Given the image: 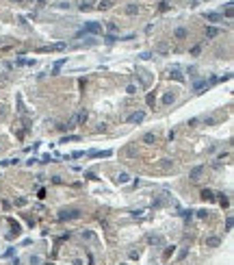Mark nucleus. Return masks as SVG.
Instances as JSON below:
<instances>
[{
    "instance_id": "f257e3e1",
    "label": "nucleus",
    "mask_w": 234,
    "mask_h": 265,
    "mask_svg": "<svg viewBox=\"0 0 234 265\" xmlns=\"http://www.w3.org/2000/svg\"><path fill=\"white\" fill-rule=\"evenodd\" d=\"M85 33H91V35L102 33V24H100V22H87V24H85Z\"/></svg>"
},
{
    "instance_id": "f03ea898",
    "label": "nucleus",
    "mask_w": 234,
    "mask_h": 265,
    "mask_svg": "<svg viewBox=\"0 0 234 265\" xmlns=\"http://www.w3.org/2000/svg\"><path fill=\"white\" fill-rule=\"evenodd\" d=\"M145 120V111H137V113H132L130 118H128V122H132V124H139Z\"/></svg>"
},
{
    "instance_id": "7ed1b4c3",
    "label": "nucleus",
    "mask_w": 234,
    "mask_h": 265,
    "mask_svg": "<svg viewBox=\"0 0 234 265\" xmlns=\"http://www.w3.org/2000/svg\"><path fill=\"white\" fill-rule=\"evenodd\" d=\"M65 48V44L61 42V44H52V46H44V48H39L41 52H52V50H63Z\"/></svg>"
},
{
    "instance_id": "20e7f679",
    "label": "nucleus",
    "mask_w": 234,
    "mask_h": 265,
    "mask_svg": "<svg viewBox=\"0 0 234 265\" xmlns=\"http://www.w3.org/2000/svg\"><path fill=\"white\" fill-rule=\"evenodd\" d=\"M204 18H206V22H221V20H223L219 13H206Z\"/></svg>"
},
{
    "instance_id": "39448f33",
    "label": "nucleus",
    "mask_w": 234,
    "mask_h": 265,
    "mask_svg": "<svg viewBox=\"0 0 234 265\" xmlns=\"http://www.w3.org/2000/svg\"><path fill=\"white\" fill-rule=\"evenodd\" d=\"M217 35H219V28H215V26H208V28H206V37H208V39H210V37H217Z\"/></svg>"
},
{
    "instance_id": "423d86ee",
    "label": "nucleus",
    "mask_w": 234,
    "mask_h": 265,
    "mask_svg": "<svg viewBox=\"0 0 234 265\" xmlns=\"http://www.w3.org/2000/svg\"><path fill=\"white\" fill-rule=\"evenodd\" d=\"M174 35H176V39H184L187 37V28H176Z\"/></svg>"
},
{
    "instance_id": "0eeeda50",
    "label": "nucleus",
    "mask_w": 234,
    "mask_h": 265,
    "mask_svg": "<svg viewBox=\"0 0 234 265\" xmlns=\"http://www.w3.org/2000/svg\"><path fill=\"white\" fill-rule=\"evenodd\" d=\"M174 98H176L174 93H165V96H163V102H165V104H169V102H174Z\"/></svg>"
},
{
    "instance_id": "6e6552de",
    "label": "nucleus",
    "mask_w": 234,
    "mask_h": 265,
    "mask_svg": "<svg viewBox=\"0 0 234 265\" xmlns=\"http://www.w3.org/2000/svg\"><path fill=\"white\" fill-rule=\"evenodd\" d=\"M137 11H139V9H137V4H130V7L126 9V13H128V15H135Z\"/></svg>"
},
{
    "instance_id": "1a4fd4ad",
    "label": "nucleus",
    "mask_w": 234,
    "mask_h": 265,
    "mask_svg": "<svg viewBox=\"0 0 234 265\" xmlns=\"http://www.w3.org/2000/svg\"><path fill=\"white\" fill-rule=\"evenodd\" d=\"M63 63H65V59H61V61H56V63H54V68H52V72L56 74V72L61 70V65H63Z\"/></svg>"
},
{
    "instance_id": "9d476101",
    "label": "nucleus",
    "mask_w": 234,
    "mask_h": 265,
    "mask_svg": "<svg viewBox=\"0 0 234 265\" xmlns=\"http://www.w3.org/2000/svg\"><path fill=\"white\" fill-rule=\"evenodd\" d=\"M143 141H145V143H152V141H154V135H152V132H147V135L143 137Z\"/></svg>"
},
{
    "instance_id": "9b49d317",
    "label": "nucleus",
    "mask_w": 234,
    "mask_h": 265,
    "mask_svg": "<svg viewBox=\"0 0 234 265\" xmlns=\"http://www.w3.org/2000/svg\"><path fill=\"white\" fill-rule=\"evenodd\" d=\"M128 174H126V172H124V174H119V178H117V180H119V182H128Z\"/></svg>"
},
{
    "instance_id": "f8f14e48",
    "label": "nucleus",
    "mask_w": 234,
    "mask_h": 265,
    "mask_svg": "<svg viewBox=\"0 0 234 265\" xmlns=\"http://www.w3.org/2000/svg\"><path fill=\"white\" fill-rule=\"evenodd\" d=\"M226 18H232V2L226 7Z\"/></svg>"
},
{
    "instance_id": "ddd939ff",
    "label": "nucleus",
    "mask_w": 234,
    "mask_h": 265,
    "mask_svg": "<svg viewBox=\"0 0 234 265\" xmlns=\"http://www.w3.org/2000/svg\"><path fill=\"white\" fill-rule=\"evenodd\" d=\"M76 120H78V122H85V120H87V113H85V111H80V113H78V118H76Z\"/></svg>"
},
{
    "instance_id": "4468645a",
    "label": "nucleus",
    "mask_w": 234,
    "mask_h": 265,
    "mask_svg": "<svg viewBox=\"0 0 234 265\" xmlns=\"http://www.w3.org/2000/svg\"><path fill=\"white\" fill-rule=\"evenodd\" d=\"M199 172H202V168H195V170H193V174H191V176H193V180H197V176H199Z\"/></svg>"
},
{
    "instance_id": "2eb2a0df",
    "label": "nucleus",
    "mask_w": 234,
    "mask_h": 265,
    "mask_svg": "<svg viewBox=\"0 0 234 265\" xmlns=\"http://www.w3.org/2000/svg\"><path fill=\"white\" fill-rule=\"evenodd\" d=\"M217 243H219L217 237H210V239H208V246H217Z\"/></svg>"
},
{
    "instance_id": "dca6fc26",
    "label": "nucleus",
    "mask_w": 234,
    "mask_h": 265,
    "mask_svg": "<svg viewBox=\"0 0 234 265\" xmlns=\"http://www.w3.org/2000/svg\"><path fill=\"white\" fill-rule=\"evenodd\" d=\"M108 7H111V2H108V0H104V2L100 4V9H108Z\"/></svg>"
},
{
    "instance_id": "f3484780",
    "label": "nucleus",
    "mask_w": 234,
    "mask_h": 265,
    "mask_svg": "<svg viewBox=\"0 0 234 265\" xmlns=\"http://www.w3.org/2000/svg\"><path fill=\"white\" fill-rule=\"evenodd\" d=\"M108 31H111V33H115V31H117V24H113V22H111V24H108Z\"/></svg>"
},
{
    "instance_id": "a211bd4d",
    "label": "nucleus",
    "mask_w": 234,
    "mask_h": 265,
    "mask_svg": "<svg viewBox=\"0 0 234 265\" xmlns=\"http://www.w3.org/2000/svg\"><path fill=\"white\" fill-rule=\"evenodd\" d=\"M115 39H117V37H115V35H106V42H108V44H113V42H115Z\"/></svg>"
},
{
    "instance_id": "6ab92c4d",
    "label": "nucleus",
    "mask_w": 234,
    "mask_h": 265,
    "mask_svg": "<svg viewBox=\"0 0 234 265\" xmlns=\"http://www.w3.org/2000/svg\"><path fill=\"white\" fill-rule=\"evenodd\" d=\"M65 218H67V213H63V215H61V220H65ZM69 218H76V211H72V213H69Z\"/></svg>"
}]
</instances>
